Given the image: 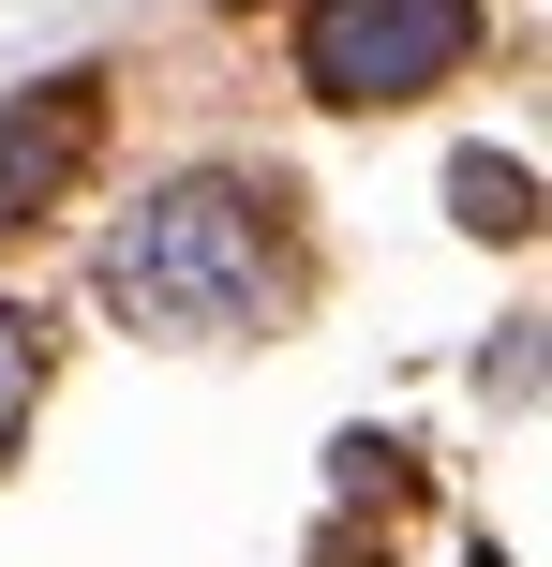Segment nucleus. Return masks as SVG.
<instances>
[{
	"label": "nucleus",
	"mask_w": 552,
	"mask_h": 567,
	"mask_svg": "<svg viewBox=\"0 0 552 567\" xmlns=\"http://www.w3.org/2000/svg\"><path fill=\"white\" fill-rule=\"evenodd\" d=\"M105 299L135 313V329H165V343H225V329H254V313L284 299L269 195H254V179H179V195H149L135 225L105 239Z\"/></svg>",
	"instance_id": "1"
},
{
	"label": "nucleus",
	"mask_w": 552,
	"mask_h": 567,
	"mask_svg": "<svg viewBox=\"0 0 552 567\" xmlns=\"http://www.w3.org/2000/svg\"><path fill=\"white\" fill-rule=\"evenodd\" d=\"M478 60V0H314L299 16V75L329 105H418Z\"/></svg>",
	"instance_id": "2"
},
{
	"label": "nucleus",
	"mask_w": 552,
	"mask_h": 567,
	"mask_svg": "<svg viewBox=\"0 0 552 567\" xmlns=\"http://www.w3.org/2000/svg\"><path fill=\"white\" fill-rule=\"evenodd\" d=\"M75 165H90V75L15 90V105H0V225H30V209H45Z\"/></svg>",
	"instance_id": "3"
},
{
	"label": "nucleus",
	"mask_w": 552,
	"mask_h": 567,
	"mask_svg": "<svg viewBox=\"0 0 552 567\" xmlns=\"http://www.w3.org/2000/svg\"><path fill=\"white\" fill-rule=\"evenodd\" d=\"M15 419H30V313H0V449H15Z\"/></svg>",
	"instance_id": "4"
},
{
	"label": "nucleus",
	"mask_w": 552,
	"mask_h": 567,
	"mask_svg": "<svg viewBox=\"0 0 552 567\" xmlns=\"http://www.w3.org/2000/svg\"><path fill=\"white\" fill-rule=\"evenodd\" d=\"M464 225H523V165H464Z\"/></svg>",
	"instance_id": "5"
}]
</instances>
